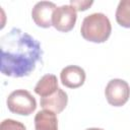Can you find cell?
<instances>
[{"label": "cell", "mask_w": 130, "mask_h": 130, "mask_svg": "<svg viewBox=\"0 0 130 130\" xmlns=\"http://www.w3.org/2000/svg\"><path fill=\"white\" fill-rule=\"evenodd\" d=\"M58 88L57 76L54 74H46L36 84L35 92L41 98H46L56 92Z\"/></svg>", "instance_id": "obj_10"}, {"label": "cell", "mask_w": 130, "mask_h": 130, "mask_svg": "<svg viewBox=\"0 0 130 130\" xmlns=\"http://www.w3.org/2000/svg\"><path fill=\"white\" fill-rule=\"evenodd\" d=\"M116 21L119 25L130 28V0H121L116 9Z\"/></svg>", "instance_id": "obj_11"}, {"label": "cell", "mask_w": 130, "mask_h": 130, "mask_svg": "<svg viewBox=\"0 0 130 130\" xmlns=\"http://www.w3.org/2000/svg\"><path fill=\"white\" fill-rule=\"evenodd\" d=\"M86 130H104V129H101V128H88Z\"/></svg>", "instance_id": "obj_14"}, {"label": "cell", "mask_w": 130, "mask_h": 130, "mask_svg": "<svg viewBox=\"0 0 130 130\" xmlns=\"http://www.w3.org/2000/svg\"><path fill=\"white\" fill-rule=\"evenodd\" d=\"M93 4V1L88 0H71L70 5L75 8L76 11H85Z\"/></svg>", "instance_id": "obj_13"}, {"label": "cell", "mask_w": 130, "mask_h": 130, "mask_svg": "<svg viewBox=\"0 0 130 130\" xmlns=\"http://www.w3.org/2000/svg\"><path fill=\"white\" fill-rule=\"evenodd\" d=\"M85 71L76 65L64 67L60 73V79L64 86L68 88H78L85 81Z\"/></svg>", "instance_id": "obj_7"}, {"label": "cell", "mask_w": 130, "mask_h": 130, "mask_svg": "<svg viewBox=\"0 0 130 130\" xmlns=\"http://www.w3.org/2000/svg\"><path fill=\"white\" fill-rule=\"evenodd\" d=\"M67 103H68V95L61 88H58L56 92H54L49 96L41 98L40 101L41 107L44 110L51 111L55 114L61 113L66 108Z\"/></svg>", "instance_id": "obj_8"}, {"label": "cell", "mask_w": 130, "mask_h": 130, "mask_svg": "<svg viewBox=\"0 0 130 130\" xmlns=\"http://www.w3.org/2000/svg\"><path fill=\"white\" fill-rule=\"evenodd\" d=\"M35 130H58V119L55 113L43 110L35 116Z\"/></svg>", "instance_id": "obj_9"}, {"label": "cell", "mask_w": 130, "mask_h": 130, "mask_svg": "<svg viewBox=\"0 0 130 130\" xmlns=\"http://www.w3.org/2000/svg\"><path fill=\"white\" fill-rule=\"evenodd\" d=\"M0 130H26L25 126L13 119H5L1 122Z\"/></svg>", "instance_id": "obj_12"}, {"label": "cell", "mask_w": 130, "mask_h": 130, "mask_svg": "<svg viewBox=\"0 0 130 130\" xmlns=\"http://www.w3.org/2000/svg\"><path fill=\"white\" fill-rule=\"evenodd\" d=\"M111 32V21L104 13L95 12L85 16L82 20L80 34L88 42L96 44L104 43L110 38Z\"/></svg>", "instance_id": "obj_2"}, {"label": "cell", "mask_w": 130, "mask_h": 130, "mask_svg": "<svg viewBox=\"0 0 130 130\" xmlns=\"http://www.w3.org/2000/svg\"><path fill=\"white\" fill-rule=\"evenodd\" d=\"M76 19L77 12L75 8L70 4L62 5L55 9L52 24L57 30L62 32H68L74 27Z\"/></svg>", "instance_id": "obj_5"}, {"label": "cell", "mask_w": 130, "mask_h": 130, "mask_svg": "<svg viewBox=\"0 0 130 130\" xmlns=\"http://www.w3.org/2000/svg\"><path fill=\"white\" fill-rule=\"evenodd\" d=\"M1 73L9 77L28 76L39 62L43 50L38 40L20 28L13 27L0 39Z\"/></svg>", "instance_id": "obj_1"}, {"label": "cell", "mask_w": 130, "mask_h": 130, "mask_svg": "<svg viewBox=\"0 0 130 130\" xmlns=\"http://www.w3.org/2000/svg\"><path fill=\"white\" fill-rule=\"evenodd\" d=\"M105 95L107 102L111 106L122 107L128 102L130 98V86L128 82L123 79H112L106 86Z\"/></svg>", "instance_id": "obj_4"}, {"label": "cell", "mask_w": 130, "mask_h": 130, "mask_svg": "<svg viewBox=\"0 0 130 130\" xmlns=\"http://www.w3.org/2000/svg\"><path fill=\"white\" fill-rule=\"evenodd\" d=\"M57 8L56 4L49 1H41L35 4L31 10V18L34 22L43 28L52 26L53 14Z\"/></svg>", "instance_id": "obj_6"}, {"label": "cell", "mask_w": 130, "mask_h": 130, "mask_svg": "<svg viewBox=\"0 0 130 130\" xmlns=\"http://www.w3.org/2000/svg\"><path fill=\"white\" fill-rule=\"evenodd\" d=\"M8 110L17 115L29 116L37 109V101L32 94L25 89L13 90L6 100Z\"/></svg>", "instance_id": "obj_3"}]
</instances>
